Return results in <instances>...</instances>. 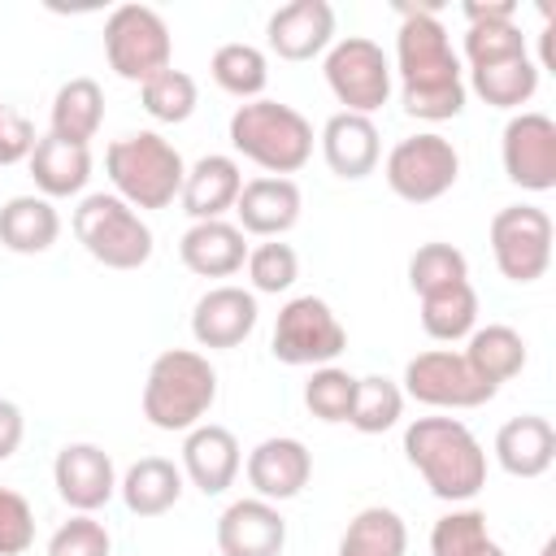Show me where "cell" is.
<instances>
[{"instance_id":"6da1fadb","label":"cell","mask_w":556,"mask_h":556,"mask_svg":"<svg viewBox=\"0 0 556 556\" xmlns=\"http://www.w3.org/2000/svg\"><path fill=\"white\" fill-rule=\"evenodd\" d=\"M400 74V104L417 122H452L465 113V70L460 56L439 22V13L400 4L395 30V70Z\"/></svg>"},{"instance_id":"7a4b0ae2","label":"cell","mask_w":556,"mask_h":556,"mask_svg":"<svg viewBox=\"0 0 556 556\" xmlns=\"http://www.w3.org/2000/svg\"><path fill=\"white\" fill-rule=\"evenodd\" d=\"M404 456L434 500L469 504L486 486V447L460 417H417L404 426Z\"/></svg>"},{"instance_id":"3957f363","label":"cell","mask_w":556,"mask_h":556,"mask_svg":"<svg viewBox=\"0 0 556 556\" xmlns=\"http://www.w3.org/2000/svg\"><path fill=\"white\" fill-rule=\"evenodd\" d=\"M213 404H217V369L208 365L204 352L165 348L148 365L143 395H139L148 426H156L165 434H187L208 417Z\"/></svg>"},{"instance_id":"277c9868","label":"cell","mask_w":556,"mask_h":556,"mask_svg":"<svg viewBox=\"0 0 556 556\" xmlns=\"http://www.w3.org/2000/svg\"><path fill=\"white\" fill-rule=\"evenodd\" d=\"M230 148L274 178H291L313 156V122L282 100H248L230 113Z\"/></svg>"},{"instance_id":"5b68a950","label":"cell","mask_w":556,"mask_h":556,"mask_svg":"<svg viewBox=\"0 0 556 556\" xmlns=\"http://www.w3.org/2000/svg\"><path fill=\"white\" fill-rule=\"evenodd\" d=\"M104 174L113 182V195H122L135 213L139 208H169L182 191L187 161L165 135L135 130V135H122L109 143Z\"/></svg>"},{"instance_id":"8992f818","label":"cell","mask_w":556,"mask_h":556,"mask_svg":"<svg viewBox=\"0 0 556 556\" xmlns=\"http://www.w3.org/2000/svg\"><path fill=\"white\" fill-rule=\"evenodd\" d=\"M74 239L104 269H139L152 261V226L113 191H91L78 200Z\"/></svg>"},{"instance_id":"52a82bcc","label":"cell","mask_w":556,"mask_h":556,"mask_svg":"<svg viewBox=\"0 0 556 556\" xmlns=\"http://www.w3.org/2000/svg\"><path fill=\"white\" fill-rule=\"evenodd\" d=\"M104 61L126 83H148L174 65V35L148 4H117L104 17Z\"/></svg>"},{"instance_id":"ba28073f","label":"cell","mask_w":556,"mask_h":556,"mask_svg":"<svg viewBox=\"0 0 556 556\" xmlns=\"http://www.w3.org/2000/svg\"><path fill=\"white\" fill-rule=\"evenodd\" d=\"M382 178H387V187L404 204H430V200H439V195H447L456 187V178H460V152L439 130H421V135L400 139L387 152Z\"/></svg>"},{"instance_id":"9c48e42d","label":"cell","mask_w":556,"mask_h":556,"mask_svg":"<svg viewBox=\"0 0 556 556\" xmlns=\"http://www.w3.org/2000/svg\"><path fill=\"white\" fill-rule=\"evenodd\" d=\"M326 87L330 96L343 104V113H361V117H374L387 100H391V61L387 52L365 39V35H343L326 48Z\"/></svg>"},{"instance_id":"30bf717a","label":"cell","mask_w":556,"mask_h":556,"mask_svg":"<svg viewBox=\"0 0 556 556\" xmlns=\"http://www.w3.org/2000/svg\"><path fill=\"white\" fill-rule=\"evenodd\" d=\"M343 348H348V330L321 295H295L278 308L274 339H269L274 361L321 369V365H334Z\"/></svg>"},{"instance_id":"8fae6325","label":"cell","mask_w":556,"mask_h":556,"mask_svg":"<svg viewBox=\"0 0 556 556\" xmlns=\"http://www.w3.org/2000/svg\"><path fill=\"white\" fill-rule=\"evenodd\" d=\"M486 239L500 274L517 287L539 282L552 265V217L534 204H504L491 217Z\"/></svg>"},{"instance_id":"7c38bea8","label":"cell","mask_w":556,"mask_h":556,"mask_svg":"<svg viewBox=\"0 0 556 556\" xmlns=\"http://www.w3.org/2000/svg\"><path fill=\"white\" fill-rule=\"evenodd\" d=\"M408 400L426 404V408H482L486 400H495L500 387L482 382L473 374V365L465 361V352H452V348H430V352H417L408 365H404V387H400Z\"/></svg>"},{"instance_id":"4fadbf2b","label":"cell","mask_w":556,"mask_h":556,"mask_svg":"<svg viewBox=\"0 0 556 556\" xmlns=\"http://www.w3.org/2000/svg\"><path fill=\"white\" fill-rule=\"evenodd\" d=\"M500 161L508 182L521 191H552L556 187V122L547 113H513L500 135Z\"/></svg>"},{"instance_id":"5bb4252c","label":"cell","mask_w":556,"mask_h":556,"mask_svg":"<svg viewBox=\"0 0 556 556\" xmlns=\"http://www.w3.org/2000/svg\"><path fill=\"white\" fill-rule=\"evenodd\" d=\"M52 486L74 513H96L117 495L113 456L100 443H65L52 460Z\"/></svg>"},{"instance_id":"9a60e30c","label":"cell","mask_w":556,"mask_h":556,"mask_svg":"<svg viewBox=\"0 0 556 556\" xmlns=\"http://www.w3.org/2000/svg\"><path fill=\"white\" fill-rule=\"evenodd\" d=\"M243 473H248V486L256 491V500L282 504V500H295L308 486L313 452L300 439H291V434H274V439H261L248 452Z\"/></svg>"},{"instance_id":"2e32d148","label":"cell","mask_w":556,"mask_h":556,"mask_svg":"<svg viewBox=\"0 0 556 556\" xmlns=\"http://www.w3.org/2000/svg\"><path fill=\"white\" fill-rule=\"evenodd\" d=\"M256 295L243 291V287H208L195 308H191V339L200 348H213V352H226V348H239L252 330H256Z\"/></svg>"},{"instance_id":"e0dca14e","label":"cell","mask_w":556,"mask_h":556,"mask_svg":"<svg viewBox=\"0 0 556 556\" xmlns=\"http://www.w3.org/2000/svg\"><path fill=\"white\" fill-rule=\"evenodd\" d=\"M182 478L200 491V495H222L235 486L239 469H243V452L235 430L217 426V421H200L195 430H187L182 439Z\"/></svg>"},{"instance_id":"ac0fdd59","label":"cell","mask_w":556,"mask_h":556,"mask_svg":"<svg viewBox=\"0 0 556 556\" xmlns=\"http://www.w3.org/2000/svg\"><path fill=\"white\" fill-rule=\"evenodd\" d=\"M287 517L269 500H235L217 517V552L222 556H282Z\"/></svg>"},{"instance_id":"d6986e66","label":"cell","mask_w":556,"mask_h":556,"mask_svg":"<svg viewBox=\"0 0 556 556\" xmlns=\"http://www.w3.org/2000/svg\"><path fill=\"white\" fill-rule=\"evenodd\" d=\"M265 39L282 61H313L334 43V9L326 0H291L269 13Z\"/></svg>"},{"instance_id":"ffe728a7","label":"cell","mask_w":556,"mask_h":556,"mask_svg":"<svg viewBox=\"0 0 556 556\" xmlns=\"http://www.w3.org/2000/svg\"><path fill=\"white\" fill-rule=\"evenodd\" d=\"M300 208H304V195L295 187V178H274V174H261V178H248L239 200H235V226L243 235H261V239H282L295 222H300Z\"/></svg>"},{"instance_id":"44dd1931","label":"cell","mask_w":556,"mask_h":556,"mask_svg":"<svg viewBox=\"0 0 556 556\" xmlns=\"http://www.w3.org/2000/svg\"><path fill=\"white\" fill-rule=\"evenodd\" d=\"M321 156L330 165V174H339L343 182H361L378 169L382 161V143H378V126L374 117H361V113H330L326 126H321Z\"/></svg>"},{"instance_id":"7402d4cb","label":"cell","mask_w":556,"mask_h":556,"mask_svg":"<svg viewBox=\"0 0 556 556\" xmlns=\"http://www.w3.org/2000/svg\"><path fill=\"white\" fill-rule=\"evenodd\" d=\"M239 191H243L239 161L226 156V152H208L195 165H187V178H182L178 200H182V213L191 222H217V217H226L235 208Z\"/></svg>"},{"instance_id":"603a6c76","label":"cell","mask_w":556,"mask_h":556,"mask_svg":"<svg viewBox=\"0 0 556 556\" xmlns=\"http://www.w3.org/2000/svg\"><path fill=\"white\" fill-rule=\"evenodd\" d=\"M495 460L513 478H543L552 469V460H556V430H552V421L539 417V413L508 417L495 430Z\"/></svg>"},{"instance_id":"cb8c5ba5","label":"cell","mask_w":556,"mask_h":556,"mask_svg":"<svg viewBox=\"0 0 556 556\" xmlns=\"http://www.w3.org/2000/svg\"><path fill=\"white\" fill-rule=\"evenodd\" d=\"M178 256L200 278H230V274L243 269L248 243H243V230L235 222H226V217H217V222H191L187 235L178 239Z\"/></svg>"},{"instance_id":"d4e9b609","label":"cell","mask_w":556,"mask_h":556,"mask_svg":"<svg viewBox=\"0 0 556 556\" xmlns=\"http://www.w3.org/2000/svg\"><path fill=\"white\" fill-rule=\"evenodd\" d=\"M26 165H30V178H35L43 200L78 195L87 187V178H91V148L56 139V135H39Z\"/></svg>"},{"instance_id":"484cf974","label":"cell","mask_w":556,"mask_h":556,"mask_svg":"<svg viewBox=\"0 0 556 556\" xmlns=\"http://www.w3.org/2000/svg\"><path fill=\"white\" fill-rule=\"evenodd\" d=\"M182 469L169 456H139L122 478L117 495L135 517H161L182 500Z\"/></svg>"},{"instance_id":"4316f807","label":"cell","mask_w":556,"mask_h":556,"mask_svg":"<svg viewBox=\"0 0 556 556\" xmlns=\"http://www.w3.org/2000/svg\"><path fill=\"white\" fill-rule=\"evenodd\" d=\"M61 213L43 195H13L0 204V243L17 256H39L56 243Z\"/></svg>"},{"instance_id":"83f0119b","label":"cell","mask_w":556,"mask_h":556,"mask_svg":"<svg viewBox=\"0 0 556 556\" xmlns=\"http://www.w3.org/2000/svg\"><path fill=\"white\" fill-rule=\"evenodd\" d=\"M100 122H104V91L96 78H70L56 87L48 135L70 139V143H91L100 135Z\"/></svg>"},{"instance_id":"f1b7e54d","label":"cell","mask_w":556,"mask_h":556,"mask_svg":"<svg viewBox=\"0 0 556 556\" xmlns=\"http://www.w3.org/2000/svg\"><path fill=\"white\" fill-rule=\"evenodd\" d=\"M465 361L473 365V374L491 387L517 378L526 369V339L504 326V321H486V326H473L469 334V348H465Z\"/></svg>"},{"instance_id":"f546056e","label":"cell","mask_w":556,"mask_h":556,"mask_svg":"<svg viewBox=\"0 0 556 556\" xmlns=\"http://www.w3.org/2000/svg\"><path fill=\"white\" fill-rule=\"evenodd\" d=\"M408 552V526L395 508L369 504L361 508L343 534H339V552L334 556H404Z\"/></svg>"},{"instance_id":"4dcf8cb0","label":"cell","mask_w":556,"mask_h":556,"mask_svg":"<svg viewBox=\"0 0 556 556\" xmlns=\"http://www.w3.org/2000/svg\"><path fill=\"white\" fill-rule=\"evenodd\" d=\"M469 87L491 109H521L539 91V61L530 52H521L508 61L478 65V70H469Z\"/></svg>"},{"instance_id":"1f68e13d","label":"cell","mask_w":556,"mask_h":556,"mask_svg":"<svg viewBox=\"0 0 556 556\" xmlns=\"http://www.w3.org/2000/svg\"><path fill=\"white\" fill-rule=\"evenodd\" d=\"M473 326H478V291H473L469 278L421 295V330L430 339L456 343V339H469Z\"/></svg>"},{"instance_id":"d6a6232c","label":"cell","mask_w":556,"mask_h":556,"mask_svg":"<svg viewBox=\"0 0 556 556\" xmlns=\"http://www.w3.org/2000/svg\"><path fill=\"white\" fill-rule=\"evenodd\" d=\"M208 74H213V83H217L226 96H235V100L248 104V100H261V91H265V83H269V61H265V52H261L256 43L230 39V43H222V48L213 52Z\"/></svg>"},{"instance_id":"836d02e7","label":"cell","mask_w":556,"mask_h":556,"mask_svg":"<svg viewBox=\"0 0 556 556\" xmlns=\"http://www.w3.org/2000/svg\"><path fill=\"white\" fill-rule=\"evenodd\" d=\"M430 556H508V552L491 539L486 513L460 504L430 526Z\"/></svg>"},{"instance_id":"e575fe53","label":"cell","mask_w":556,"mask_h":556,"mask_svg":"<svg viewBox=\"0 0 556 556\" xmlns=\"http://www.w3.org/2000/svg\"><path fill=\"white\" fill-rule=\"evenodd\" d=\"M139 100H143V113L152 117V122H165V126H178V122H187L191 113H195V104H200V87H195V78L187 74V70H161L156 78H148L143 87H139Z\"/></svg>"},{"instance_id":"d590c367","label":"cell","mask_w":556,"mask_h":556,"mask_svg":"<svg viewBox=\"0 0 556 556\" xmlns=\"http://www.w3.org/2000/svg\"><path fill=\"white\" fill-rule=\"evenodd\" d=\"M400 417H404V391H400V382H391L382 374L356 378V400H352L348 426H356L361 434H382Z\"/></svg>"},{"instance_id":"8d00e7d4","label":"cell","mask_w":556,"mask_h":556,"mask_svg":"<svg viewBox=\"0 0 556 556\" xmlns=\"http://www.w3.org/2000/svg\"><path fill=\"white\" fill-rule=\"evenodd\" d=\"M248 282H252V295H278V291H291V282L300 278V256L291 243L282 239H265L256 248H248Z\"/></svg>"},{"instance_id":"74e56055","label":"cell","mask_w":556,"mask_h":556,"mask_svg":"<svg viewBox=\"0 0 556 556\" xmlns=\"http://www.w3.org/2000/svg\"><path fill=\"white\" fill-rule=\"evenodd\" d=\"M465 278H469V261L452 243H421L408 256V287L417 295H430V291L452 287V282H465Z\"/></svg>"},{"instance_id":"f35d334b","label":"cell","mask_w":556,"mask_h":556,"mask_svg":"<svg viewBox=\"0 0 556 556\" xmlns=\"http://www.w3.org/2000/svg\"><path fill=\"white\" fill-rule=\"evenodd\" d=\"M352 400H356V378L339 365H321L308 374L304 382V408L317 417V421H348L352 417Z\"/></svg>"},{"instance_id":"ab89813d","label":"cell","mask_w":556,"mask_h":556,"mask_svg":"<svg viewBox=\"0 0 556 556\" xmlns=\"http://www.w3.org/2000/svg\"><path fill=\"white\" fill-rule=\"evenodd\" d=\"M521 52H530V48H526V35H521L517 22H473V26H465L469 70L491 65V61H508V56H521Z\"/></svg>"},{"instance_id":"60d3db41","label":"cell","mask_w":556,"mask_h":556,"mask_svg":"<svg viewBox=\"0 0 556 556\" xmlns=\"http://www.w3.org/2000/svg\"><path fill=\"white\" fill-rule=\"evenodd\" d=\"M48 556H113V534L91 513H74L52 530Z\"/></svg>"},{"instance_id":"b9f144b4","label":"cell","mask_w":556,"mask_h":556,"mask_svg":"<svg viewBox=\"0 0 556 556\" xmlns=\"http://www.w3.org/2000/svg\"><path fill=\"white\" fill-rule=\"evenodd\" d=\"M35 543V508L22 491L0 486V556H22Z\"/></svg>"},{"instance_id":"7bdbcfd3","label":"cell","mask_w":556,"mask_h":556,"mask_svg":"<svg viewBox=\"0 0 556 556\" xmlns=\"http://www.w3.org/2000/svg\"><path fill=\"white\" fill-rule=\"evenodd\" d=\"M35 122L26 113H17L13 104L0 100V165H17V161H30L35 152Z\"/></svg>"},{"instance_id":"ee69618b","label":"cell","mask_w":556,"mask_h":556,"mask_svg":"<svg viewBox=\"0 0 556 556\" xmlns=\"http://www.w3.org/2000/svg\"><path fill=\"white\" fill-rule=\"evenodd\" d=\"M22 434H26V417L13 400L0 395V460H9L17 447H22Z\"/></svg>"},{"instance_id":"f6af8a7d","label":"cell","mask_w":556,"mask_h":556,"mask_svg":"<svg viewBox=\"0 0 556 556\" xmlns=\"http://www.w3.org/2000/svg\"><path fill=\"white\" fill-rule=\"evenodd\" d=\"M460 13L469 26L473 22H517V0H491V4L469 0V4H460Z\"/></svg>"},{"instance_id":"bcb514c9","label":"cell","mask_w":556,"mask_h":556,"mask_svg":"<svg viewBox=\"0 0 556 556\" xmlns=\"http://www.w3.org/2000/svg\"><path fill=\"white\" fill-rule=\"evenodd\" d=\"M534 556H556V539H547V543H543V547H539Z\"/></svg>"}]
</instances>
